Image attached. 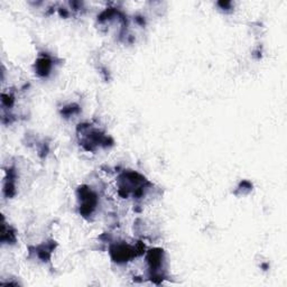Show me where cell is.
I'll return each mask as SVG.
<instances>
[{
	"mask_svg": "<svg viewBox=\"0 0 287 287\" xmlns=\"http://www.w3.org/2000/svg\"><path fill=\"white\" fill-rule=\"evenodd\" d=\"M80 200H81V206L80 211L83 215H90L96 205V197L89 189H80Z\"/></svg>",
	"mask_w": 287,
	"mask_h": 287,
	"instance_id": "obj_1",
	"label": "cell"
},
{
	"mask_svg": "<svg viewBox=\"0 0 287 287\" xmlns=\"http://www.w3.org/2000/svg\"><path fill=\"white\" fill-rule=\"evenodd\" d=\"M52 69V61L48 56H42L36 61V71L42 77H46Z\"/></svg>",
	"mask_w": 287,
	"mask_h": 287,
	"instance_id": "obj_2",
	"label": "cell"
}]
</instances>
